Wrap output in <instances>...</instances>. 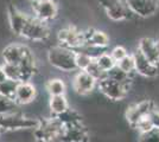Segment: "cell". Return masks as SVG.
Returning a JSON list of instances; mask_svg holds the SVG:
<instances>
[{
    "instance_id": "obj_1",
    "label": "cell",
    "mask_w": 159,
    "mask_h": 142,
    "mask_svg": "<svg viewBox=\"0 0 159 142\" xmlns=\"http://www.w3.org/2000/svg\"><path fill=\"white\" fill-rule=\"evenodd\" d=\"M48 61L53 68L64 72H73L79 70L76 65V50L63 45L50 47L48 52Z\"/></svg>"
},
{
    "instance_id": "obj_2",
    "label": "cell",
    "mask_w": 159,
    "mask_h": 142,
    "mask_svg": "<svg viewBox=\"0 0 159 142\" xmlns=\"http://www.w3.org/2000/svg\"><path fill=\"white\" fill-rule=\"evenodd\" d=\"M34 130V139L40 142L60 141L61 136L64 130V124L53 115L50 118L39 120V123Z\"/></svg>"
},
{
    "instance_id": "obj_3",
    "label": "cell",
    "mask_w": 159,
    "mask_h": 142,
    "mask_svg": "<svg viewBox=\"0 0 159 142\" xmlns=\"http://www.w3.org/2000/svg\"><path fill=\"white\" fill-rule=\"evenodd\" d=\"M39 123L38 118L24 116L19 111H14L5 115H0L1 131H14L21 129H34Z\"/></svg>"
},
{
    "instance_id": "obj_4",
    "label": "cell",
    "mask_w": 159,
    "mask_h": 142,
    "mask_svg": "<svg viewBox=\"0 0 159 142\" xmlns=\"http://www.w3.org/2000/svg\"><path fill=\"white\" fill-rule=\"evenodd\" d=\"M20 37L32 41H45L50 37V27L48 26L47 21L40 20L37 17H30Z\"/></svg>"
},
{
    "instance_id": "obj_5",
    "label": "cell",
    "mask_w": 159,
    "mask_h": 142,
    "mask_svg": "<svg viewBox=\"0 0 159 142\" xmlns=\"http://www.w3.org/2000/svg\"><path fill=\"white\" fill-rule=\"evenodd\" d=\"M57 39L61 45L77 50L87 43V34L86 32L70 25V26L61 28L57 32Z\"/></svg>"
},
{
    "instance_id": "obj_6",
    "label": "cell",
    "mask_w": 159,
    "mask_h": 142,
    "mask_svg": "<svg viewBox=\"0 0 159 142\" xmlns=\"http://www.w3.org/2000/svg\"><path fill=\"white\" fill-rule=\"evenodd\" d=\"M100 5L106 11L107 17L114 21L126 20L131 18L132 11L126 0H99Z\"/></svg>"
},
{
    "instance_id": "obj_7",
    "label": "cell",
    "mask_w": 159,
    "mask_h": 142,
    "mask_svg": "<svg viewBox=\"0 0 159 142\" xmlns=\"http://www.w3.org/2000/svg\"><path fill=\"white\" fill-rule=\"evenodd\" d=\"M98 88L107 98L112 101H121L127 96L128 88L119 82L114 81L109 77H103L98 81Z\"/></svg>"
},
{
    "instance_id": "obj_8",
    "label": "cell",
    "mask_w": 159,
    "mask_h": 142,
    "mask_svg": "<svg viewBox=\"0 0 159 142\" xmlns=\"http://www.w3.org/2000/svg\"><path fill=\"white\" fill-rule=\"evenodd\" d=\"M32 2V11L34 17L44 21L52 20L57 17L58 5L55 0H34Z\"/></svg>"
},
{
    "instance_id": "obj_9",
    "label": "cell",
    "mask_w": 159,
    "mask_h": 142,
    "mask_svg": "<svg viewBox=\"0 0 159 142\" xmlns=\"http://www.w3.org/2000/svg\"><path fill=\"white\" fill-rule=\"evenodd\" d=\"M96 83L98 80L89 72H87L86 70H80L73 80V89L76 94L86 96L93 91Z\"/></svg>"
},
{
    "instance_id": "obj_10",
    "label": "cell",
    "mask_w": 159,
    "mask_h": 142,
    "mask_svg": "<svg viewBox=\"0 0 159 142\" xmlns=\"http://www.w3.org/2000/svg\"><path fill=\"white\" fill-rule=\"evenodd\" d=\"M30 56H32V51L30 50V47L23 44H10L2 51L4 62L12 64H20Z\"/></svg>"
},
{
    "instance_id": "obj_11",
    "label": "cell",
    "mask_w": 159,
    "mask_h": 142,
    "mask_svg": "<svg viewBox=\"0 0 159 142\" xmlns=\"http://www.w3.org/2000/svg\"><path fill=\"white\" fill-rule=\"evenodd\" d=\"M135 62V71L146 78H154L159 74V67L153 64L150 59H147L139 49L133 54Z\"/></svg>"
},
{
    "instance_id": "obj_12",
    "label": "cell",
    "mask_w": 159,
    "mask_h": 142,
    "mask_svg": "<svg viewBox=\"0 0 159 142\" xmlns=\"http://www.w3.org/2000/svg\"><path fill=\"white\" fill-rule=\"evenodd\" d=\"M132 13L146 18L151 17L158 11L159 0H126Z\"/></svg>"
},
{
    "instance_id": "obj_13",
    "label": "cell",
    "mask_w": 159,
    "mask_h": 142,
    "mask_svg": "<svg viewBox=\"0 0 159 142\" xmlns=\"http://www.w3.org/2000/svg\"><path fill=\"white\" fill-rule=\"evenodd\" d=\"M7 17H8V23H10V27L12 30V32L17 36H20L30 15L21 12L13 4H10L7 6Z\"/></svg>"
},
{
    "instance_id": "obj_14",
    "label": "cell",
    "mask_w": 159,
    "mask_h": 142,
    "mask_svg": "<svg viewBox=\"0 0 159 142\" xmlns=\"http://www.w3.org/2000/svg\"><path fill=\"white\" fill-rule=\"evenodd\" d=\"M153 107L154 105L151 101H143L138 104H133L131 107H128L126 111V118L128 123L132 127H135L137 123L143 117H145L150 114V111L152 110Z\"/></svg>"
},
{
    "instance_id": "obj_15",
    "label": "cell",
    "mask_w": 159,
    "mask_h": 142,
    "mask_svg": "<svg viewBox=\"0 0 159 142\" xmlns=\"http://www.w3.org/2000/svg\"><path fill=\"white\" fill-rule=\"evenodd\" d=\"M88 140V131L82 123H73L64 126L63 134L60 141L66 142H83Z\"/></svg>"
},
{
    "instance_id": "obj_16",
    "label": "cell",
    "mask_w": 159,
    "mask_h": 142,
    "mask_svg": "<svg viewBox=\"0 0 159 142\" xmlns=\"http://www.w3.org/2000/svg\"><path fill=\"white\" fill-rule=\"evenodd\" d=\"M138 49L147 59L159 67V41L153 38H143L138 44Z\"/></svg>"
},
{
    "instance_id": "obj_17",
    "label": "cell",
    "mask_w": 159,
    "mask_h": 142,
    "mask_svg": "<svg viewBox=\"0 0 159 142\" xmlns=\"http://www.w3.org/2000/svg\"><path fill=\"white\" fill-rule=\"evenodd\" d=\"M36 96H37L36 87L33 85L32 83H30V81L19 82L14 101L17 102L19 105H25V104H29V103L33 102Z\"/></svg>"
},
{
    "instance_id": "obj_18",
    "label": "cell",
    "mask_w": 159,
    "mask_h": 142,
    "mask_svg": "<svg viewBox=\"0 0 159 142\" xmlns=\"http://www.w3.org/2000/svg\"><path fill=\"white\" fill-rule=\"evenodd\" d=\"M49 105H50V110L53 115H60L69 108V103H68L66 95L50 96Z\"/></svg>"
},
{
    "instance_id": "obj_19",
    "label": "cell",
    "mask_w": 159,
    "mask_h": 142,
    "mask_svg": "<svg viewBox=\"0 0 159 142\" xmlns=\"http://www.w3.org/2000/svg\"><path fill=\"white\" fill-rule=\"evenodd\" d=\"M131 75L132 74H128L126 71H124V70L120 69L118 65H115L114 68H112L109 71L106 72L107 77H109V78H112L114 81L119 82L121 84L126 85L127 88H129V85H131V83H132V77H131Z\"/></svg>"
},
{
    "instance_id": "obj_20",
    "label": "cell",
    "mask_w": 159,
    "mask_h": 142,
    "mask_svg": "<svg viewBox=\"0 0 159 142\" xmlns=\"http://www.w3.org/2000/svg\"><path fill=\"white\" fill-rule=\"evenodd\" d=\"M87 34V43L92 44L94 46L105 47L106 49L109 44V38L105 32L99 31V30H92L89 33Z\"/></svg>"
},
{
    "instance_id": "obj_21",
    "label": "cell",
    "mask_w": 159,
    "mask_h": 142,
    "mask_svg": "<svg viewBox=\"0 0 159 142\" xmlns=\"http://www.w3.org/2000/svg\"><path fill=\"white\" fill-rule=\"evenodd\" d=\"M45 89L50 96L56 95H66V83L61 78H51L45 83Z\"/></svg>"
},
{
    "instance_id": "obj_22",
    "label": "cell",
    "mask_w": 159,
    "mask_h": 142,
    "mask_svg": "<svg viewBox=\"0 0 159 142\" xmlns=\"http://www.w3.org/2000/svg\"><path fill=\"white\" fill-rule=\"evenodd\" d=\"M18 85H19V82L18 81L7 78L6 81L0 83V95L14 100V98H16V93H17Z\"/></svg>"
},
{
    "instance_id": "obj_23",
    "label": "cell",
    "mask_w": 159,
    "mask_h": 142,
    "mask_svg": "<svg viewBox=\"0 0 159 142\" xmlns=\"http://www.w3.org/2000/svg\"><path fill=\"white\" fill-rule=\"evenodd\" d=\"M55 116H57V118L64 126H66V124H73V123H82V116H81V114H79L76 110L70 108H68L64 113H62L60 115H55Z\"/></svg>"
},
{
    "instance_id": "obj_24",
    "label": "cell",
    "mask_w": 159,
    "mask_h": 142,
    "mask_svg": "<svg viewBox=\"0 0 159 142\" xmlns=\"http://www.w3.org/2000/svg\"><path fill=\"white\" fill-rule=\"evenodd\" d=\"M18 108H19V104L14 100L0 95V115L18 111Z\"/></svg>"
},
{
    "instance_id": "obj_25",
    "label": "cell",
    "mask_w": 159,
    "mask_h": 142,
    "mask_svg": "<svg viewBox=\"0 0 159 142\" xmlns=\"http://www.w3.org/2000/svg\"><path fill=\"white\" fill-rule=\"evenodd\" d=\"M98 64L100 65V68L102 69L105 72L109 71L112 68H114L116 65V62L115 59L112 57L111 54H107V52H103L102 54H100L98 58H95Z\"/></svg>"
},
{
    "instance_id": "obj_26",
    "label": "cell",
    "mask_w": 159,
    "mask_h": 142,
    "mask_svg": "<svg viewBox=\"0 0 159 142\" xmlns=\"http://www.w3.org/2000/svg\"><path fill=\"white\" fill-rule=\"evenodd\" d=\"M2 68L5 70V74H6L7 78L21 82V80H20V70H19V65H18V64H12V63H6V62H4Z\"/></svg>"
},
{
    "instance_id": "obj_27",
    "label": "cell",
    "mask_w": 159,
    "mask_h": 142,
    "mask_svg": "<svg viewBox=\"0 0 159 142\" xmlns=\"http://www.w3.org/2000/svg\"><path fill=\"white\" fill-rule=\"evenodd\" d=\"M94 58L83 51L76 50V65L79 70H87V68L90 65V63L93 62Z\"/></svg>"
},
{
    "instance_id": "obj_28",
    "label": "cell",
    "mask_w": 159,
    "mask_h": 142,
    "mask_svg": "<svg viewBox=\"0 0 159 142\" xmlns=\"http://www.w3.org/2000/svg\"><path fill=\"white\" fill-rule=\"evenodd\" d=\"M116 65L120 69H122L124 71L128 72V74H132V72L135 71V62H134L133 54H127V56H125L122 59H120L116 63Z\"/></svg>"
},
{
    "instance_id": "obj_29",
    "label": "cell",
    "mask_w": 159,
    "mask_h": 142,
    "mask_svg": "<svg viewBox=\"0 0 159 142\" xmlns=\"http://www.w3.org/2000/svg\"><path fill=\"white\" fill-rule=\"evenodd\" d=\"M86 71H87V72H89V74L92 75L93 77H95L98 81L102 80L103 77H106V72H105L102 69L100 68V65L98 64V62H96V59H95V58H94L93 62L90 63V65L87 68Z\"/></svg>"
},
{
    "instance_id": "obj_30",
    "label": "cell",
    "mask_w": 159,
    "mask_h": 142,
    "mask_svg": "<svg viewBox=\"0 0 159 142\" xmlns=\"http://www.w3.org/2000/svg\"><path fill=\"white\" fill-rule=\"evenodd\" d=\"M140 141L144 142H159V128L153 127L148 131L140 134Z\"/></svg>"
},
{
    "instance_id": "obj_31",
    "label": "cell",
    "mask_w": 159,
    "mask_h": 142,
    "mask_svg": "<svg viewBox=\"0 0 159 142\" xmlns=\"http://www.w3.org/2000/svg\"><path fill=\"white\" fill-rule=\"evenodd\" d=\"M134 128L138 129V130L140 131V134L146 133V131H148L150 129H152L153 124H152V122H151V120H150L148 115L145 116V117H143V118H141V120L137 123V126H135Z\"/></svg>"
},
{
    "instance_id": "obj_32",
    "label": "cell",
    "mask_w": 159,
    "mask_h": 142,
    "mask_svg": "<svg viewBox=\"0 0 159 142\" xmlns=\"http://www.w3.org/2000/svg\"><path fill=\"white\" fill-rule=\"evenodd\" d=\"M111 54H112V57L115 59V62L118 63L120 59H122L125 56H127V50L125 49L124 46H115L113 49L112 51H111Z\"/></svg>"
},
{
    "instance_id": "obj_33",
    "label": "cell",
    "mask_w": 159,
    "mask_h": 142,
    "mask_svg": "<svg viewBox=\"0 0 159 142\" xmlns=\"http://www.w3.org/2000/svg\"><path fill=\"white\" fill-rule=\"evenodd\" d=\"M148 117H150V120L152 122L153 127L159 128V110L158 109L153 107L152 110H151L150 114H148Z\"/></svg>"
},
{
    "instance_id": "obj_34",
    "label": "cell",
    "mask_w": 159,
    "mask_h": 142,
    "mask_svg": "<svg viewBox=\"0 0 159 142\" xmlns=\"http://www.w3.org/2000/svg\"><path fill=\"white\" fill-rule=\"evenodd\" d=\"M7 80V76L5 74V70L2 68V65H0V83H2L4 81Z\"/></svg>"
},
{
    "instance_id": "obj_35",
    "label": "cell",
    "mask_w": 159,
    "mask_h": 142,
    "mask_svg": "<svg viewBox=\"0 0 159 142\" xmlns=\"http://www.w3.org/2000/svg\"><path fill=\"white\" fill-rule=\"evenodd\" d=\"M30 1H34V0H30Z\"/></svg>"
},
{
    "instance_id": "obj_36",
    "label": "cell",
    "mask_w": 159,
    "mask_h": 142,
    "mask_svg": "<svg viewBox=\"0 0 159 142\" xmlns=\"http://www.w3.org/2000/svg\"><path fill=\"white\" fill-rule=\"evenodd\" d=\"M0 133H1V129H0Z\"/></svg>"
},
{
    "instance_id": "obj_37",
    "label": "cell",
    "mask_w": 159,
    "mask_h": 142,
    "mask_svg": "<svg viewBox=\"0 0 159 142\" xmlns=\"http://www.w3.org/2000/svg\"><path fill=\"white\" fill-rule=\"evenodd\" d=\"M158 41H159V39H158Z\"/></svg>"
}]
</instances>
